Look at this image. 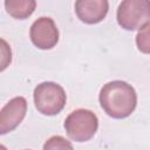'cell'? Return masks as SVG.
Segmentation results:
<instances>
[{
    "instance_id": "9",
    "label": "cell",
    "mask_w": 150,
    "mask_h": 150,
    "mask_svg": "<svg viewBox=\"0 0 150 150\" xmlns=\"http://www.w3.org/2000/svg\"><path fill=\"white\" fill-rule=\"evenodd\" d=\"M136 45L139 52L150 54V21L138 29L136 35Z\"/></svg>"
},
{
    "instance_id": "10",
    "label": "cell",
    "mask_w": 150,
    "mask_h": 150,
    "mask_svg": "<svg viewBox=\"0 0 150 150\" xmlns=\"http://www.w3.org/2000/svg\"><path fill=\"white\" fill-rule=\"evenodd\" d=\"M42 150H74V148L68 139L56 135L49 137L45 142Z\"/></svg>"
},
{
    "instance_id": "5",
    "label": "cell",
    "mask_w": 150,
    "mask_h": 150,
    "mask_svg": "<svg viewBox=\"0 0 150 150\" xmlns=\"http://www.w3.org/2000/svg\"><path fill=\"white\" fill-rule=\"evenodd\" d=\"M29 36L35 47L47 50L56 46L59 41V29L52 18L41 16L32 23Z\"/></svg>"
},
{
    "instance_id": "4",
    "label": "cell",
    "mask_w": 150,
    "mask_h": 150,
    "mask_svg": "<svg viewBox=\"0 0 150 150\" xmlns=\"http://www.w3.org/2000/svg\"><path fill=\"white\" fill-rule=\"evenodd\" d=\"M118 25L125 30L141 28L150 20L149 0H124L120 4L116 13Z\"/></svg>"
},
{
    "instance_id": "8",
    "label": "cell",
    "mask_w": 150,
    "mask_h": 150,
    "mask_svg": "<svg viewBox=\"0 0 150 150\" xmlns=\"http://www.w3.org/2000/svg\"><path fill=\"white\" fill-rule=\"evenodd\" d=\"M36 2L34 0H6L5 8L7 13L14 19L23 20L30 16L35 9Z\"/></svg>"
},
{
    "instance_id": "3",
    "label": "cell",
    "mask_w": 150,
    "mask_h": 150,
    "mask_svg": "<svg viewBox=\"0 0 150 150\" xmlns=\"http://www.w3.org/2000/svg\"><path fill=\"white\" fill-rule=\"evenodd\" d=\"M63 125L69 138L75 142H87L96 134L98 118L89 109H76L66 117Z\"/></svg>"
},
{
    "instance_id": "7",
    "label": "cell",
    "mask_w": 150,
    "mask_h": 150,
    "mask_svg": "<svg viewBox=\"0 0 150 150\" xmlns=\"http://www.w3.org/2000/svg\"><path fill=\"white\" fill-rule=\"evenodd\" d=\"M109 9L107 0H77L75 2V12L77 18L88 25L101 22Z\"/></svg>"
},
{
    "instance_id": "6",
    "label": "cell",
    "mask_w": 150,
    "mask_h": 150,
    "mask_svg": "<svg viewBox=\"0 0 150 150\" xmlns=\"http://www.w3.org/2000/svg\"><path fill=\"white\" fill-rule=\"evenodd\" d=\"M27 112V101L22 96L9 100L0 110V134L13 131L25 118Z\"/></svg>"
},
{
    "instance_id": "11",
    "label": "cell",
    "mask_w": 150,
    "mask_h": 150,
    "mask_svg": "<svg viewBox=\"0 0 150 150\" xmlns=\"http://www.w3.org/2000/svg\"><path fill=\"white\" fill-rule=\"evenodd\" d=\"M6 50H5V48H4V46H2V60H1V70H4L6 67H7V64L8 63H11V60H12V53H11V50L6 54L5 53Z\"/></svg>"
},
{
    "instance_id": "2",
    "label": "cell",
    "mask_w": 150,
    "mask_h": 150,
    "mask_svg": "<svg viewBox=\"0 0 150 150\" xmlns=\"http://www.w3.org/2000/svg\"><path fill=\"white\" fill-rule=\"evenodd\" d=\"M34 104L39 112L46 116L59 114L66 105L67 95L64 89L55 82H42L34 89Z\"/></svg>"
},
{
    "instance_id": "1",
    "label": "cell",
    "mask_w": 150,
    "mask_h": 150,
    "mask_svg": "<svg viewBox=\"0 0 150 150\" xmlns=\"http://www.w3.org/2000/svg\"><path fill=\"white\" fill-rule=\"evenodd\" d=\"M100 104L104 112L112 118L130 116L137 105V94L131 84L125 81H110L100 91Z\"/></svg>"
}]
</instances>
